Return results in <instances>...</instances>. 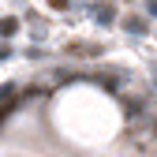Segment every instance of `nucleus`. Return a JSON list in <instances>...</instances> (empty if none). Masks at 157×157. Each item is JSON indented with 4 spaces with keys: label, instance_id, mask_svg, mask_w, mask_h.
<instances>
[{
    "label": "nucleus",
    "instance_id": "nucleus-1",
    "mask_svg": "<svg viewBox=\"0 0 157 157\" xmlns=\"http://www.w3.org/2000/svg\"><path fill=\"white\" fill-rule=\"evenodd\" d=\"M124 30H127V34H135V37H142V34H146V19L127 15V19H124Z\"/></svg>",
    "mask_w": 157,
    "mask_h": 157
},
{
    "label": "nucleus",
    "instance_id": "nucleus-2",
    "mask_svg": "<svg viewBox=\"0 0 157 157\" xmlns=\"http://www.w3.org/2000/svg\"><path fill=\"white\" fill-rule=\"evenodd\" d=\"M94 15H97V23H101V26H112V23H116V19H112V15H116V8H112V4H101Z\"/></svg>",
    "mask_w": 157,
    "mask_h": 157
},
{
    "label": "nucleus",
    "instance_id": "nucleus-3",
    "mask_svg": "<svg viewBox=\"0 0 157 157\" xmlns=\"http://www.w3.org/2000/svg\"><path fill=\"white\" fill-rule=\"evenodd\" d=\"M71 52H75V56H97L101 49H97V45H86V41H78V45H71Z\"/></svg>",
    "mask_w": 157,
    "mask_h": 157
},
{
    "label": "nucleus",
    "instance_id": "nucleus-4",
    "mask_svg": "<svg viewBox=\"0 0 157 157\" xmlns=\"http://www.w3.org/2000/svg\"><path fill=\"white\" fill-rule=\"evenodd\" d=\"M15 30H19V19H0V37H8Z\"/></svg>",
    "mask_w": 157,
    "mask_h": 157
},
{
    "label": "nucleus",
    "instance_id": "nucleus-5",
    "mask_svg": "<svg viewBox=\"0 0 157 157\" xmlns=\"http://www.w3.org/2000/svg\"><path fill=\"white\" fill-rule=\"evenodd\" d=\"M8 56H11V45H4V41H0V60H8Z\"/></svg>",
    "mask_w": 157,
    "mask_h": 157
},
{
    "label": "nucleus",
    "instance_id": "nucleus-6",
    "mask_svg": "<svg viewBox=\"0 0 157 157\" xmlns=\"http://www.w3.org/2000/svg\"><path fill=\"white\" fill-rule=\"evenodd\" d=\"M49 4H52V8H67L71 0H49Z\"/></svg>",
    "mask_w": 157,
    "mask_h": 157
},
{
    "label": "nucleus",
    "instance_id": "nucleus-7",
    "mask_svg": "<svg viewBox=\"0 0 157 157\" xmlns=\"http://www.w3.org/2000/svg\"><path fill=\"white\" fill-rule=\"evenodd\" d=\"M150 15H157V0H150Z\"/></svg>",
    "mask_w": 157,
    "mask_h": 157
},
{
    "label": "nucleus",
    "instance_id": "nucleus-8",
    "mask_svg": "<svg viewBox=\"0 0 157 157\" xmlns=\"http://www.w3.org/2000/svg\"><path fill=\"white\" fill-rule=\"evenodd\" d=\"M153 71H157V67H153Z\"/></svg>",
    "mask_w": 157,
    "mask_h": 157
}]
</instances>
